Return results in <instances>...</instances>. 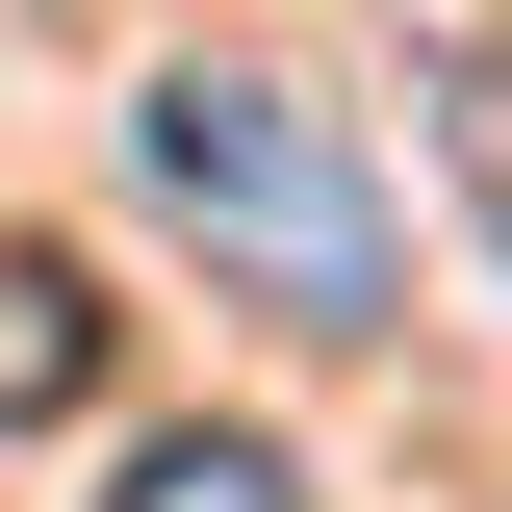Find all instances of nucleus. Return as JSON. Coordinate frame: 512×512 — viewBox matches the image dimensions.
I'll use <instances>...</instances> for the list:
<instances>
[{"mask_svg":"<svg viewBox=\"0 0 512 512\" xmlns=\"http://www.w3.org/2000/svg\"><path fill=\"white\" fill-rule=\"evenodd\" d=\"M128 180H154V231H180L231 308L333 333V359H359V333H384V282H410V231H384V180H359V128H333L308 77H256V52L128 77Z\"/></svg>","mask_w":512,"mask_h":512,"instance_id":"1","label":"nucleus"},{"mask_svg":"<svg viewBox=\"0 0 512 512\" xmlns=\"http://www.w3.org/2000/svg\"><path fill=\"white\" fill-rule=\"evenodd\" d=\"M77 384H103V282H77V256H26V231H0V436H52Z\"/></svg>","mask_w":512,"mask_h":512,"instance_id":"2","label":"nucleus"},{"mask_svg":"<svg viewBox=\"0 0 512 512\" xmlns=\"http://www.w3.org/2000/svg\"><path fill=\"white\" fill-rule=\"evenodd\" d=\"M103 512H308V461H282V436H154Z\"/></svg>","mask_w":512,"mask_h":512,"instance_id":"3","label":"nucleus"},{"mask_svg":"<svg viewBox=\"0 0 512 512\" xmlns=\"http://www.w3.org/2000/svg\"><path fill=\"white\" fill-rule=\"evenodd\" d=\"M436 154H461V180H487V231H512V26H487V52H461V77H436Z\"/></svg>","mask_w":512,"mask_h":512,"instance_id":"4","label":"nucleus"}]
</instances>
